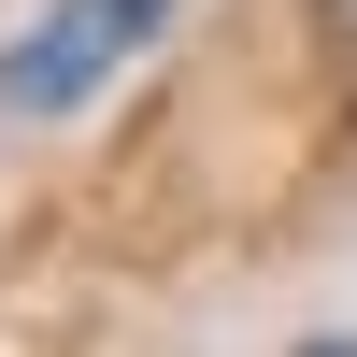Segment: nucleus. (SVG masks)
Here are the masks:
<instances>
[{
    "instance_id": "nucleus-2",
    "label": "nucleus",
    "mask_w": 357,
    "mask_h": 357,
    "mask_svg": "<svg viewBox=\"0 0 357 357\" xmlns=\"http://www.w3.org/2000/svg\"><path fill=\"white\" fill-rule=\"evenodd\" d=\"M314 29H329V43H357V0H314Z\"/></svg>"
},
{
    "instance_id": "nucleus-1",
    "label": "nucleus",
    "mask_w": 357,
    "mask_h": 357,
    "mask_svg": "<svg viewBox=\"0 0 357 357\" xmlns=\"http://www.w3.org/2000/svg\"><path fill=\"white\" fill-rule=\"evenodd\" d=\"M158 29H172V0H43V15L0 43V114H29V129H43V114H86Z\"/></svg>"
}]
</instances>
